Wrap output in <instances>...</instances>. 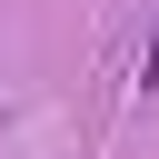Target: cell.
<instances>
[{"mask_svg":"<svg viewBox=\"0 0 159 159\" xmlns=\"http://www.w3.org/2000/svg\"><path fill=\"white\" fill-rule=\"evenodd\" d=\"M139 80H149V89H159V30H149V60H139Z\"/></svg>","mask_w":159,"mask_h":159,"instance_id":"obj_1","label":"cell"}]
</instances>
